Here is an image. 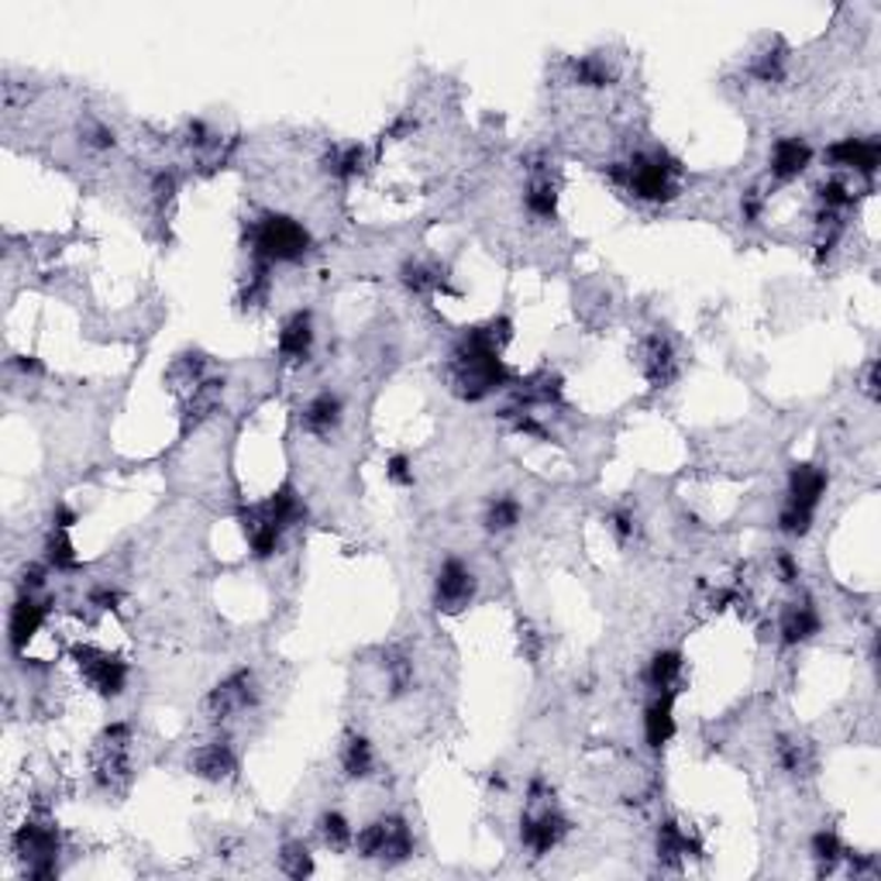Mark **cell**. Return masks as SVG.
Wrapping results in <instances>:
<instances>
[{
	"label": "cell",
	"mask_w": 881,
	"mask_h": 881,
	"mask_svg": "<svg viewBox=\"0 0 881 881\" xmlns=\"http://www.w3.org/2000/svg\"><path fill=\"white\" fill-rule=\"evenodd\" d=\"M689 854H700V844L692 840L675 819L661 823V830H658V861H661L664 868L679 871V868L689 861Z\"/></svg>",
	"instance_id": "603a6c76"
},
{
	"label": "cell",
	"mask_w": 881,
	"mask_h": 881,
	"mask_svg": "<svg viewBox=\"0 0 881 881\" xmlns=\"http://www.w3.org/2000/svg\"><path fill=\"white\" fill-rule=\"evenodd\" d=\"M823 627V617L819 609L813 606V599H795L782 609V620H779V640L782 648H799V645H810V640L819 634Z\"/></svg>",
	"instance_id": "d6986e66"
},
{
	"label": "cell",
	"mask_w": 881,
	"mask_h": 881,
	"mask_svg": "<svg viewBox=\"0 0 881 881\" xmlns=\"http://www.w3.org/2000/svg\"><path fill=\"white\" fill-rule=\"evenodd\" d=\"M69 658H73V669L79 672V679H84V685L93 692V696H100V700H121L124 696L131 669L118 651H103L97 645H73Z\"/></svg>",
	"instance_id": "8992f818"
},
{
	"label": "cell",
	"mask_w": 881,
	"mask_h": 881,
	"mask_svg": "<svg viewBox=\"0 0 881 881\" xmlns=\"http://www.w3.org/2000/svg\"><path fill=\"white\" fill-rule=\"evenodd\" d=\"M810 854L816 861V874H834L847 861V847L834 830H819L810 844Z\"/></svg>",
	"instance_id": "4dcf8cb0"
},
{
	"label": "cell",
	"mask_w": 881,
	"mask_h": 881,
	"mask_svg": "<svg viewBox=\"0 0 881 881\" xmlns=\"http://www.w3.org/2000/svg\"><path fill=\"white\" fill-rule=\"evenodd\" d=\"M279 871L289 874V878H310L313 874V854L304 840H289L283 850H279Z\"/></svg>",
	"instance_id": "836d02e7"
},
{
	"label": "cell",
	"mask_w": 881,
	"mask_h": 881,
	"mask_svg": "<svg viewBox=\"0 0 881 881\" xmlns=\"http://www.w3.org/2000/svg\"><path fill=\"white\" fill-rule=\"evenodd\" d=\"M190 771L197 779L210 782V785H221V782H231L238 775V755H234V744L228 737H210L207 744H200L197 751L190 755Z\"/></svg>",
	"instance_id": "5bb4252c"
},
{
	"label": "cell",
	"mask_w": 881,
	"mask_h": 881,
	"mask_svg": "<svg viewBox=\"0 0 881 881\" xmlns=\"http://www.w3.org/2000/svg\"><path fill=\"white\" fill-rule=\"evenodd\" d=\"M84 142H87L93 152H107V148H114V131L107 128V124H100V121H93V124H87V131H84Z\"/></svg>",
	"instance_id": "74e56055"
},
{
	"label": "cell",
	"mask_w": 881,
	"mask_h": 881,
	"mask_svg": "<svg viewBox=\"0 0 881 881\" xmlns=\"http://www.w3.org/2000/svg\"><path fill=\"white\" fill-rule=\"evenodd\" d=\"M341 423H344V404L338 393H317L300 410V427L310 438H320V441L334 438L341 431Z\"/></svg>",
	"instance_id": "ac0fdd59"
},
{
	"label": "cell",
	"mask_w": 881,
	"mask_h": 881,
	"mask_svg": "<svg viewBox=\"0 0 881 881\" xmlns=\"http://www.w3.org/2000/svg\"><path fill=\"white\" fill-rule=\"evenodd\" d=\"M352 850L359 854L362 861H372V865H383V868H396V865H407L414 858V834H410V823L404 816H376L368 819L362 830H355V844Z\"/></svg>",
	"instance_id": "5b68a950"
},
{
	"label": "cell",
	"mask_w": 881,
	"mask_h": 881,
	"mask_svg": "<svg viewBox=\"0 0 881 881\" xmlns=\"http://www.w3.org/2000/svg\"><path fill=\"white\" fill-rule=\"evenodd\" d=\"M11 854L32 881L56 878L59 874V854H63L59 826L52 819H35V816L24 819L11 834Z\"/></svg>",
	"instance_id": "277c9868"
},
{
	"label": "cell",
	"mask_w": 881,
	"mask_h": 881,
	"mask_svg": "<svg viewBox=\"0 0 881 881\" xmlns=\"http://www.w3.org/2000/svg\"><path fill=\"white\" fill-rule=\"evenodd\" d=\"M826 489H830V475H826L819 465L803 462V465L789 469V486H785V503L789 506H799V510L816 514Z\"/></svg>",
	"instance_id": "e0dca14e"
},
{
	"label": "cell",
	"mask_w": 881,
	"mask_h": 881,
	"mask_svg": "<svg viewBox=\"0 0 881 881\" xmlns=\"http://www.w3.org/2000/svg\"><path fill=\"white\" fill-rule=\"evenodd\" d=\"M675 696L679 692H654L645 709V740L651 751H661L675 737Z\"/></svg>",
	"instance_id": "ffe728a7"
},
{
	"label": "cell",
	"mask_w": 881,
	"mask_h": 881,
	"mask_svg": "<svg viewBox=\"0 0 881 881\" xmlns=\"http://www.w3.org/2000/svg\"><path fill=\"white\" fill-rule=\"evenodd\" d=\"M383 679L389 685V700L407 696V692L414 689V682H417L410 654H404V651H386V658H383Z\"/></svg>",
	"instance_id": "f1b7e54d"
},
{
	"label": "cell",
	"mask_w": 881,
	"mask_h": 881,
	"mask_svg": "<svg viewBox=\"0 0 881 881\" xmlns=\"http://www.w3.org/2000/svg\"><path fill=\"white\" fill-rule=\"evenodd\" d=\"M569 73L575 87H609L613 79H617V66H613L603 52H590V56L572 59Z\"/></svg>",
	"instance_id": "484cf974"
},
{
	"label": "cell",
	"mask_w": 881,
	"mask_h": 881,
	"mask_svg": "<svg viewBox=\"0 0 881 881\" xmlns=\"http://www.w3.org/2000/svg\"><path fill=\"white\" fill-rule=\"evenodd\" d=\"M637 368L640 376H645L654 389H664L672 386L675 376H679V352H675V341L661 331H651L640 338L637 344Z\"/></svg>",
	"instance_id": "8fae6325"
},
{
	"label": "cell",
	"mask_w": 881,
	"mask_h": 881,
	"mask_svg": "<svg viewBox=\"0 0 881 881\" xmlns=\"http://www.w3.org/2000/svg\"><path fill=\"white\" fill-rule=\"evenodd\" d=\"M520 520H524V506H520V499L510 496V493L493 496V499L486 503V510H483V527H486V533H496V538H499V533L517 530Z\"/></svg>",
	"instance_id": "d4e9b609"
},
{
	"label": "cell",
	"mask_w": 881,
	"mask_h": 881,
	"mask_svg": "<svg viewBox=\"0 0 881 881\" xmlns=\"http://www.w3.org/2000/svg\"><path fill=\"white\" fill-rule=\"evenodd\" d=\"M475 593H478V579L469 569V562H462L459 554H448L434 572V590H431L434 609L455 617V613H465L472 606Z\"/></svg>",
	"instance_id": "30bf717a"
},
{
	"label": "cell",
	"mask_w": 881,
	"mask_h": 881,
	"mask_svg": "<svg viewBox=\"0 0 881 881\" xmlns=\"http://www.w3.org/2000/svg\"><path fill=\"white\" fill-rule=\"evenodd\" d=\"M810 764H813V758H810V747L806 744H799L792 737H782L779 740V768L782 771H789V775H806Z\"/></svg>",
	"instance_id": "e575fe53"
},
{
	"label": "cell",
	"mask_w": 881,
	"mask_h": 881,
	"mask_svg": "<svg viewBox=\"0 0 881 881\" xmlns=\"http://www.w3.org/2000/svg\"><path fill=\"white\" fill-rule=\"evenodd\" d=\"M810 166H813V145L806 139L785 135V139L771 142V152H768V173H771V179L792 183V179L803 176Z\"/></svg>",
	"instance_id": "2e32d148"
},
{
	"label": "cell",
	"mask_w": 881,
	"mask_h": 881,
	"mask_svg": "<svg viewBox=\"0 0 881 881\" xmlns=\"http://www.w3.org/2000/svg\"><path fill=\"white\" fill-rule=\"evenodd\" d=\"M606 176L617 190H624L637 200L669 203L679 197L682 163L664 148H645V152H634L627 163H613L606 169Z\"/></svg>",
	"instance_id": "7a4b0ae2"
},
{
	"label": "cell",
	"mask_w": 881,
	"mask_h": 881,
	"mask_svg": "<svg viewBox=\"0 0 881 881\" xmlns=\"http://www.w3.org/2000/svg\"><path fill=\"white\" fill-rule=\"evenodd\" d=\"M823 158L830 163V169L837 173H854V176H865L871 179L881 166V142L865 135V139H840L834 142L830 148L823 152Z\"/></svg>",
	"instance_id": "4fadbf2b"
},
{
	"label": "cell",
	"mask_w": 881,
	"mask_h": 881,
	"mask_svg": "<svg viewBox=\"0 0 881 881\" xmlns=\"http://www.w3.org/2000/svg\"><path fill=\"white\" fill-rule=\"evenodd\" d=\"M48 613H52V603L42 599L38 593H29V590L18 593V599L11 606V617H8V645L14 654H21L32 645V637L48 624Z\"/></svg>",
	"instance_id": "7c38bea8"
},
{
	"label": "cell",
	"mask_w": 881,
	"mask_h": 881,
	"mask_svg": "<svg viewBox=\"0 0 881 881\" xmlns=\"http://www.w3.org/2000/svg\"><path fill=\"white\" fill-rule=\"evenodd\" d=\"M506 338H510V320H503V317L486 328L465 331L448 359L451 393L469 399V404H478V399L510 386V368L503 365Z\"/></svg>",
	"instance_id": "6da1fadb"
},
{
	"label": "cell",
	"mask_w": 881,
	"mask_h": 881,
	"mask_svg": "<svg viewBox=\"0 0 881 881\" xmlns=\"http://www.w3.org/2000/svg\"><path fill=\"white\" fill-rule=\"evenodd\" d=\"M386 478L393 486H414V469H410V459L407 455H393L389 465H386Z\"/></svg>",
	"instance_id": "ab89813d"
},
{
	"label": "cell",
	"mask_w": 881,
	"mask_h": 881,
	"mask_svg": "<svg viewBox=\"0 0 881 881\" xmlns=\"http://www.w3.org/2000/svg\"><path fill=\"white\" fill-rule=\"evenodd\" d=\"M785 66H789V56H785V48H761L758 56L751 59V66H747V73H751L758 84H779V79L785 76Z\"/></svg>",
	"instance_id": "d6a6232c"
},
{
	"label": "cell",
	"mask_w": 881,
	"mask_h": 881,
	"mask_svg": "<svg viewBox=\"0 0 881 881\" xmlns=\"http://www.w3.org/2000/svg\"><path fill=\"white\" fill-rule=\"evenodd\" d=\"M606 527H609L613 538H617V544H630L637 538V517H634V510H627V506L613 510L606 517Z\"/></svg>",
	"instance_id": "8d00e7d4"
},
{
	"label": "cell",
	"mask_w": 881,
	"mask_h": 881,
	"mask_svg": "<svg viewBox=\"0 0 881 881\" xmlns=\"http://www.w3.org/2000/svg\"><path fill=\"white\" fill-rule=\"evenodd\" d=\"M93 782L103 792H124L131 782V727L111 724L93 740Z\"/></svg>",
	"instance_id": "ba28073f"
},
{
	"label": "cell",
	"mask_w": 881,
	"mask_h": 881,
	"mask_svg": "<svg viewBox=\"0 0 881 881\" xmlns=\"http://www.w3.org/2000/svg\"><path fill=\"white\" fill-rule=\"evenodd\" d=\"M775 579L782 582V585H795L799 582V558L792 554V551H779L775 554Z\"/></svg>",
	"instance_id": "f35d334b"
},
{
	"label": "cell",
	"mask_w": 881,
	"mask_h": 881,
	"mask_svg": "<svg viewBox=\"0 0 881 881\" xmlns=\"http://www.w3.org/2000/svg\"><path fill=\"white\" fill-rule=\"evenodd\" d=\"M338 764H341V775L349 782H365L376 775V747L362 734H349L341 740Z\"/></svg>",
	"instance_id": "44dd1931"
},
{
	"label": "cell",
	"mask_w": 881,
	"mask_h": 881,
	"mask_svg": "<svg viewBox=\"0 0 881 881\" xmlns=\"http://www.w3.org/2000/svg\"><path fill=\"white\" fill-rule=\"evenodd\" d=\"M368 155L362 145H331V152L324 155V173H331L341 183H352L365 173Z\"/></svg>",
	"instance_id": "4316f807"
},
{
	"label": "cell",
	"mask_w": 881,
	"mask_h": 881,
	"mask_svg": "<svg viewBox=\"0 0 881 881\" xmlns=\"http://www.w3.org/2000/svg\"><path fill=\"white\" fill-rule=\"evenodd\" d=\"M313 238L310 231L286 213H262L249 224V258L255 265H297L310 255Z\"/></svg>",
	"instance_id": "3957f363"
},
{
	"label": "cell",
	"mask_w": 881,
	"mask_h": 881,
	"mask_svg": "<svg viewBox=\"0 0 881 881\" xmlns=\"http://www.w3.org/2000/svg\"><path fill=\"white\" fill-rule=\"evenodd\" d=\"M45 565L56 569V572H69L79 565L76 558V548H73V538H69V527L66 524H52L48 530V541H45Z\"/></svg>",
	"instance_id": "f546056e"
},
{
	"label": "cell",
	"mask_w": 881,
	"mask_h": 881,
	"mask_svg": "<svg viewBox=\"0 0 881 881\" xmlns=\"http://www.w3.org/2000/svg\"><path fill=\"white\" fill-rule=\"evenodd\" d=\"M258 700H262V685H258L255 672L252 669H234L207 692L203 713H207V719L213 727H228L231 719L249 716L258 706Z\"/></svg>",
	"instance_id": "52a82bcc"
},
{
	"label": "cell",
	"mask_w": 881,
	"mask_h": 881,
	"mask_svg": "<svg viewBox=\"0 0 881 881\" xmlns=\"http://www.w3.org/2000/svg\"><path fill=\"white\" fill-rule=\"evenodd\" d=\"M813 520H816V514H810V510H799V506H789V503H782V514H779V530L785 533V538H792V541H803V538H810Z\"/></svg>",
	"instance_id": "d590c367"
},
{
	"label": "cell",
	"mask_w": 881,
	"mask_h": 881,
	"mask_svg": "<svg viewBox=\"0 0 881 881\" xmlns=\"http://www.w3.org/2000/svg\"><path fill=\"white\" fill-rule=\"evenodd\" d=\"M317 837L328 850L344 854V850H352V844H355V826L349 823V816H344V813L328 810V813H320V819H317Z\"/></svg>",
	"instance_id": "83f0119b"
},
{
	"label": "cell",
	"mask_w": 881,
	"mask_h": 881,
	"mask_svg": "<svg viewBox=\"0 0 881 881\" xmlns=\"http://www.w3.org/2000/svg\"><path fill=\"white\" fill-rule=\"evenodd\" d=\"M404 286L410 293H448V283H444V273L438 269L434 262H410L407 269H404Z\"/></svg>",
	"instance_id": "1f68e13d"
},
{
	"label": "cell",
	"mask_w": 881,
	"mask_h": 881,
	"mask_svg": "<svg viewBox=\"0 0 881 881\" xmlns=\"http://www.w3.org/2000/svg\"><path fill=\"white\" fill-rule=\"evenodd\" d=\"M572 834V819L551 803H530L527 816L520 819V844L530 850V858H548L551 850L565 844Z\"/></svg>",
	"instance_id": "9c48e42d"
},
{
	"label": "cell",
	"mask_w": 881,
	"mask_h": 881,
	"mask_svg": "<svg viewBox=\"0 0 881 881\" xmlns=\"http://www.w3.org/2000/svg\"><path fill=\"white\" fill-rule=\"evenodd\" d=\"M313 313L310 310H293L283 324H279V338H276V352L286 365H304L313 352Z\"/></svg>",
	"instance_id": "9a60e30c"
},
{
	"label": "cell",
	"mask_w": 881,
	"mask_h": 881,
	"mask_svg": "<svg viewBox=\"0 0 881 881\" xmlns=\"http://www.w3.org/2000/svg\"><path fill=\"white\" fill-rule=\"evenodd\" d=\"M682 679H685V658H682V651H658L648 661L645 682L651 685V692H679Z\"/></svg>",
	"instance_id": "cb8c5ba5"
},
{
	"label": "cell",
	"mask_w": 881,
	"mask_h": 881,
	"mask_svg": "<svg viewBox=\"0 0 881 881\" xmlns=\"http://www.w3.org/2000/svg\"><path fill=\"white\" fill-rule=\"evenodd\" d=\"M524 207L530 218L538 221H554L558 213V179L551 176V169H533L527 186H524Z\"/></svg>",
	"instance_id": "7402d4cb"
}]
</instances>
